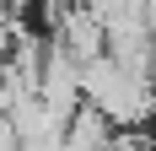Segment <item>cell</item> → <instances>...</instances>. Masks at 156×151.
Here are the masks:
<instances>
[{
	"label": "cell",
	"mask_w": 156,
	"mask_h": 151,
	"mask_svg": "<svg viewBox=\"0 0 156 151\" xmlns=\"http://www.w3.org/2000/svg\"><path fill=\"white\" fill-rule=\"evenodd\" d=\"M81 92L113 130H145L156 119V70H135L113 54L81 65Z\"/></svg>",
	"instance_id": "6da1fadb"
},
{
	"label": "cell",
	"mask_w": 156,
	"mask_h": 151,
	"mask_svg": "<svg viewBox=\"0 0 156 151\" xmlns=\"http://www.w3.org/2000/svg\"><path fill=\"white\" fill-rule=\"evenodd\" d=\"M0 151H22V135H16L11 113H0Z\"/></svg>",
	"instance_id": "7a4b0ae2"
}]
</instances>
